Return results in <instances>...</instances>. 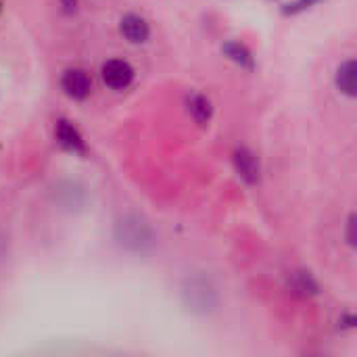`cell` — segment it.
I'll use <instances>...</instances> for the list:
<instances>
[{
    "instance_id": "obj_1",
    "label": "cell",
    "mask_w": 357,
    "mask_h": 357,
    "mask_svg": "<svg viewBox=\"0 0 357 357\" xmlns=\"http://www.w3.org/2000/svg\"><path fill=\"white\" fill-rule=\"evenodd\" d=\"M115 241L121 249L136 253V255H142V253L151 251V247L155 245V234H153V228L149 226L146 220L130 213V215H123L121 220H117Z\"/></svg>"
},
{
    "instance_id": "obj_2",
    "label": "cell",
    "mask_w": 357,
    "mask_h": 357,
    "mask_svg": "<svg viewBox=\"0 0 357 357\" xmlns=\"http://www.w3.org/2000/svg\"><path fill=\"white\" fill-rule=\"evenodd\" d=\"M184 303L188 305L190 312H197V314H207L215 307V291L213 287L205 280V278H192L186 282L184 291Z\"/></svg>"
},
{
    "instance_id": "obj_3",
    "label": "cell",
    "mask_w": 357,
    "mask_h": 357,
    "mask_svg": "<svg viewBox=\"0 0 357 357\" xmlns=\"http://www.w3.org/2000/svg\"><path fill=\"white\" fill-rule=\"evenodd\" d=\"M232 163H234V169H236L238 178L245 184H249V186L259 184V180H261V165H259V157L251 149H247V146L234 149Z\"/></svg>"
},
{
    "instance_id": "obj_4",
    "label": "cell",
    "mask_w": 357,
    "mask_h": 357,
    "mask_svg": "<svg viewBox=\"0 0 357 357\" xmlns=\"http://www.w3.org/2000/svg\"><path fill=\"white\" fill-rule=\"evenodd\" d=\"M100 77L111 90H123L134 82V67L123 59H111L102 65Z\"/></svg>"
},
{
    "instance_id": "obj_5",
    "label": "cell",
    "mask_w": 357,
    "mask_h": 357,
    "mask_svg": "<svg viewBox=\"0 0 357 357\" xmlns=\"http://www.w3.org/2000/svg\"><path fill=\"white\" fill-rule=\"evenodd\" d=\"M63 92L73 100H84L92 92V79L84 69H67L61 77Z\"/></svg>"
},
{
    "instance_id": "obj_6",
    "label": "cell",
    "mask_w": 357,
    "mask_h": 357,
    "mask_svg": "<svg viewBox=\"0 0 357 357\" xmlns=\"http://www.w3.org/2000/svg\"><path fill=\"white\" fill-rule=\"evenodd\" d=\"M54 136H56V142L73 153V155H86V142L82 138V134L77 132V128L73 123H69L67 119H59L56 121V128H54Z\"/></svg>"
},
{
    "instance_id": "obj_7",
    "label": "cell",
    "mask_w": 357,
    "mask_h": 357,
    "mask_svg": "<svg viewBox=\"0 0 357 357\" xmlns=\"http://www.w3.org/2000/svg\"><path fill=\"white\" fill-rule=\"evenodd\" d=\"M119 29L130 44H144L151 36V27H149L146 19L140 15H134V13H128L121 17Z\"/></svg>"
},
{
    "instance_id": "obj_8",
    "label": "cell",
    "mask_w": 357,
    "mask_h": 357,
    "mask_svg": "<svg viewBox=\"0 0 357 357\" xmlns=\"http://www.w3.org/2000/svg\"><path fill=\"white\" fill-rule=\"evenodd\" d=\"M335 82H337V88H339V92H343V94H345V96H349V98H354V96H356L357 94V65L354 59H347V61H343V63L339 65Z\"/></svg>"
},
{
    "instance_id": "obj_9",
    "label": "cell",
    "mask_w": 357,
    "mask_h": 357,
    "mask_svg": "<svg viewBox=\"0 0 357 357\" xmlns=\"http://www.w3.org/2000/svg\"><path fill=\"white\" fill-rule=\"evenodd\" d=\"M289 289L295 295H299V297H314V295L320 293V287H318L316 278L310 272H305V270L291 272V276H289Z\"/></svg>"
},
{
    "instance_id": "obj_10",
    "label": "cell",
    "mask_w": 357,
    "mask_h": 357,
    "mask_svg": "<svg viewBox=\"0 0 357 357\" xmlns=\"http://www.w3.org/2000/svg\"><path fill=\"white\" fill-rule=\"evenodd\" d=\"M186 107H188V113L195 117V121L199 126H207L211 121V115H213V107H211V100L199 92H192L186 96Z\"/></svg>"
},
{
    "instance_id": "obj_11",
    "label": "cell",
    "mask_w": 357,
    "mask_h": 357,
    "mask_svg": "<svg viewBox=\"0 0 357 357\" xmlns=\"http://www.w3.org/2000/svg\"><path fill=\"white\" fill-rule=\"evenodd\" d=\"M222 52L232 61V63H236L238 67H243V69H255V59H253V54H251V50L243 44V42H236V40H228V42H224L222 44Z\"/></svg>"
},
{
    "instance_id": "obj_12",
    "label": "cell",
    "mask_w": 357,
    "mask_h": 357,
    "mask_svg": "<svg viewBox=\"0 0 357 357\" xmlns=\"http://www.w3.org/2000/svg\"><path fill=\"white\" fill-rule=\"evenodd\" d=\"M322 0H295V2H291V4H287L284 8H282V13L284 15H299V13H303V10H310V8H314L316 4H320Z\"/></svg>"
},
{
    "instance_id": "obj_13",
    "label": "cell",
    "mask_w": 357,
    "mask_h": 357,
    "mask_svg": "<svg viewBox=\"0 0 357 357\" xmlns=\"http://www.w3.org/2000/svg\"><path fill=\"white\" fill-rule=\"evenodd\" d=\"M356 215L351 213L349 215V220H347V243L351 245V247H356L357 243V234H356Z\"/></svg>"
},
{
    "instance_id": "obj_14",
    "label": "cell",
    "mask_w": 357,
    "mask_h": 357,
    "mask_svg": "<svg viewBox=\"0 0 357 357\" xmlns=\"http://www.w3.org/2000/svg\"><path fill=\"white\" fill-rule=\"evenodd\" d=\"M59 4H61V8H63L67 15H73V13L77 10L79 0H59Z\"/></svg>"
}]
</instances>
